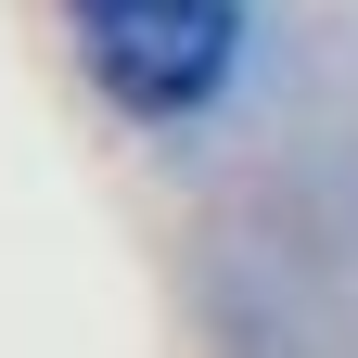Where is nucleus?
Instances as JSON below:
<instances>
[{"label":"nucleus","instance_id":"obj_1","mask_svg":"<svg viewBox=\"0 0 358 358\" xmlns=\"http://www.w3.org/2000/svg\"><path fill=\"white\" fill-rule=\"evenodd\" d=\"M243 38V0H77V52L128 115H192L217 103Z\"/></svg>","mask_w":358,"mask_h":358}]
</instances>
